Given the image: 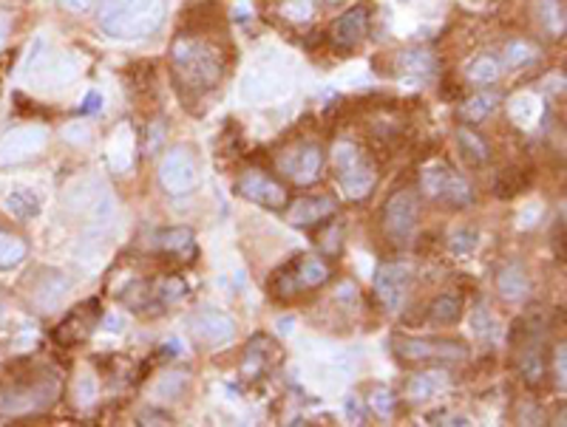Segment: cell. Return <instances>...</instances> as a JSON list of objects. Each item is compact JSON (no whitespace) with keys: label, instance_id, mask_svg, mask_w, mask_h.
I'll return each instance as SVG.
<instances>
[{"label":"cell","instance_id":"6da1fadb","mask_svg":"<svg viewBox=\"0 0 567 427\" xmlns=\"http://www.w3.org/2000/svg\"><path fill=\"white\" fill-rule=\"evenodd\" d=\"M165 20V0H102L99 25L117 40L150 37Z\"/></svg>","mask_w":567,"mask_h":427},{"label":"cell","instance_id":"7a4b0ae2","mask_svg":"<svg viewBox=\"0 0 567 427\" xmlns=\"http://www.w3.org/2000/svg\"><path fill=\"white\" fill-rule=\"evenodd\" d=\"M170 68L176 74L179 88L204 94L222 79L219 51L196 37H179L170 48Z\"/></svg>","mask_w":567,"mask_h":427},{"label":"cell","instance_id":"3957f363","mask_svg":"<svg viewBox=\"0 0 567 427\" xmlns=\"http://www.w3.org/2000/svg\"><path fill=\"white\" fill-rule=\"evenodd\" d=\"M60 396V377L51 371H43L40 377H29L12 385L0 396V413L4 416H29L46 411Z\"/></svg>","mask_w":567,"mask_h":427},{"label":"cell","instance_id":"277c9868","mask_svg":"<svg viewBox=\"0 0 567 427\" xmlns=\"http://www.w3.org/2000/svg\"><path fill=\"white\" fill-rule=\"evenodd\" d=\"M332 168L338 176L344 193L355 201L366 198L375 184H377V168L372 165V158L352 142H338L332 150Z\"/></svg>","mask_w":567,"mask_h":427},{"label":"cell","instance_id":"5b68a950","mask_svg":"<svg viewBox=\"0 0 567 427\" xmlns=\"http://www.w3.org/2000/svg\"><path fill=\"white\" fill-rule=\"evenodd\" d=\"M420 201L411 190H397L383 204V232L395 247H406L418 235Z\"/></svg>","mask_w":567,"mask_h":427},{"label":"cell","instance_id":"8992f818","mask_svg":"<svg viewBox=\"0 0 567 427\" xmlns=\"http://www.w3.org/2000/svg\"><path fill=\"white\" fill-rule=\"evenodd\" d=\"M420 187L428 198L446 201L451 207H469L474 201V190L471 184L462 178L457 170L446 168V165H434L428 170H423L420 176Z\"/></svg>","mask_w":567,"mask_h":427},{"label":"cell","instance_id":"52a82bcc","mask_svg":"<svg viewBox=\"0 0 567 427\" xmlns=\"http://www.w3.org/2000/svg\"><path fill=\"white\" fill-rule=\"evenodd\" d=\"M392 349L400 360H446L457 362L469 357V345L459 340H431V337H395Z\"/></svg>","mask_w":567,"mask_h":427},{"label":"cell","instance_id":"ba28073f","mask_svg":"<svg viewBox=\"0 0 567 427\" xmlns=\"http://www.w3.org/2000/svg\"><path fill=\"white\" fill-rule=\"evenodd\" d=\"M411 278H415V269H411L408 260L380 263L377 272H375V295H377V300L389 311H397L406 303V295L411 289Z\"/></svg>","mask_w":567,"mask_h":427},{"label":"cell","instance_id":"9c48e42d","mask_svg":"<svg viewBox=\"0 0 567 427\" xmlns=\"http://www.w3.org/2000/svg\"><path fill=\"white\" fill-rule=\"evenodd\" d=\"M196 181H199V168L193 162V156L185 147L168 150L160 165V184L165 187V193L185 196L193 190Z\"/></svg>","mask_w":567,"mask_h":427},{"label":"cell","instance_id":"30bf717a","mask_svg":"<svg viewBox=\"0 0 567 427\" xmlns=\"http://www.w3.org/2000/svg\"><path fill=\"white\" fill-rule=\"evenodd\" d=\"M46 142H48V133L37 125L9 130L6 137L0 139V168L29 162V158H35L46 147Z\"/></svg>","mask_w":567,"mask_h":427},{"label":"cell","instance_id":"8fae6325","mask_svg":"<svg viewBox=\"0 0 567 427\" xmlns=\"http://www.w3.org/2000/svg\"><path fill=\"white\" fill-rule=\"evenodd\" d=\"M68 204L74 212H80L88 221H108L114 212V201L108 196V190L94 178H83L71 187L68 193Z\"/></svg>","mask_w":567,"mask_h":427},{"label":"cell","instance_id":"7c38bea8","mask_svg":"<svg viewBox=\"0 0 567 427\" xmlns=\"http://www.w3.org/2000/svg\"><path fill=\"white\" fill-rule=\"evenodd\" d=\"M188 326H191V334L204 342V345H224L233 340L236 334V323H233V317H227L224 311L219 309H199L191 314L188 320Z\"/></svg>","mask_w":567,"mask_h":427},{"label":"cell","instance_id":"4fadbf2b","mask_svg":"<svg viewBox=\"0 0 567 427\" xmlns=\"http://www.w3.org/2000/svg\"><path fill=\"white\" fill-rule=\"evenodd\" d=\"M236 193L253 204L267 207V209H281L284 204H287V190H284V184H278L275 178H270L262 170L244 173L236 184Z\"/></svg>","mask_w":567,"mask_h":427},{"label":"cell","instance_id":"5bb4252c","mask_svg":"<svg viewBox=\"0 0 567 427\" xmlns=\"http://www.w3.org/2000/svg\"><path fill=\"white\" fill-rule=\"evenodd\" d=\"M281 170L287 173L295 184H313L318 181L324 170V150L318 145H301L284 153L281 158Z\"/></svg>","mask_w":567,"mask_h":427},{"label":"cell","instance_id":"9a60e30c","mask_svg":"<svg viewBox=\"0 0 567 427\" xmlns=\"http://www.w3.org/2000/svg\"><path fill=\"white\" fill-rule=\"evenodd\" d=\"M290 91L287 76L273 68H253L244 79H242V97L250 102H270L278 99Z\"/></svg>","mask_w":567,"mask_h":427},{"label":"cell","instance_id":"2e32d148","mask_svg":"<svg viewBox=\"0 0 567 427\" xmlns=\"http://www.w3.org/2000/svg\"><path fill=\"white\" fill-rule=\"evenodd\" d=\"M335 212H338V201H335L332 196H306L290 207L287 219H290V224L309 229V227H318L321 221L332 219Z\"/></svg>","mask_w":567,"mask_h":427},{"label":"cell","instance_id":"e0dca14e","mask_svg":"<svg viewBox=\"0 0 567 427\" xmlns=\"http://www.w3.org/2000/svg\"><path fill=\"white\" fill-rule=\"evenodd\" d=\"M369 29V12L364 6H355L332 23V43L341 48H352L366 37Z\"/></svg>","mask_w":567,"mask_h":427},{"label":"cell","instance_id":"ac0fdd59","mask_svg":"<svg viewBox=\"0 0 567 427\" xmlns=\"http://www.w3.org/2000/svg\"><path fill=\"white\" fill-rule=\"evenodd\" d=\"M329 278V266L315 258V255H304L295 260L290 272H284V283H295V289H318Z\"/></svg>","mask_w":567,"mask_h":427},{"label":"cell","instance_id":"d6986e66","mask_svg":"<svg viewBox=\"0 0 567 427\" xmlns=\"http://www.w3.org/2000/svg\"><path fill=\"white\" fill-rule=\"evenodd\" d=\"M448 388V373L446 371H420L415 377H408L406 382V399L408 402H428L437 393H443Z\"/></svg>","mask_w":567,"mask_h":427},{"label":"cell","instance_id":"ffe728a7","mask_svg":"<svg viewBox=\"0 0 567 427\" xmlns=\"http://www.w3.org/2000/svg\"><path fill=\"white\" fill-rule=\"evenodd\" d=\"M497 291L508 303H520L531 295V278L520 263H508L497 275Z\"/></svg>","mask_w":567,"mask_h":427},{"label":"cell","instance_id":"44dd1931","mask_svg":"<svg viewBox=\"0 0 567 427\" xmlns=\"http://www.w3.org/2000/svg\"><path fill=\"white\" fill-rule=\"evenodd\" d=\"M4 207H6L9 216H15L17 221H32V219L40 216V196L32 190V187L15 184V187H9Z\"/></svg>","mask_w":567,"mask_h":427},{"label":"cell","instance_id":"7402d4cb","mask_svg":"<svg viewBox=\"0 0 567 427\" xmlns=\"http://www.w3.org/2000/svg\"><path fill=\"white\" fill-rule=\"evenodd\" d=\"M508 114L520 127H533L539 119H542V99H539L536 94H520L510 99Z\"/></svg>","mask_w":567,"mask_h":427},{"label":"cell","instance_id":"603a6c76","mask_svg":"<svg viewBox=\"0 0 567 427\" xmlns=\"http://www.w3.org/2000/svg\"><path fill=\"white\" fill-rule=\"evenodd\" d=\"M193 241H196V238H193V232L188 227H170V229L157 235V247L162 252L179 255V258H188L193 252V247H196Z\"/></svg>","mask_w":567,"mask_h":427},{"label":"cell","instance_id":"cb8c5ba5","mask_svg":"<svg viewBox=\"0 0 567 427\" xmlns=\"http://www.w3.org/2000/svg\"><path fill=\"white\" fill-rule=\"evenodd\" d=\"M462 317V300L457 295H440L428 306V320L434 326H454Z\"/></svg>","mask_w":567,"mask_h":427},{"label":"cell","instance_id":"d4e9b609","mask_svg":"<svg viewBox=\"0 0 567 427\" xmlns=\"http://www.w3.org/2000/svg\"><path fill=\"white\" fill-rule=\"evenodd\" d=\"M457 142L462 147V156H466L471 165H482V162H488V156H491V150H488L485 139L477 137L471 127H459L457 130Z\"/></svg>","mask_w":567,"mask_h":427},{"label":"cell","instance_id":"484cf974","mask_svg":"<svg viewBox=\"0 0 567 427\" xmlns=\"http://www.w3.org/2000/svg\"><path fill=\"white\" fill-rule=\"evenodd\" d=\"M533 9L551 35H564V4L562 0H533Z\"/></svg>","mask_w":567,"mask_h":427},{"label":"cell","instance_id":"4316f807","mask_svg":"<svg viewBox=\"0 0 567 427\" xmlns=\"http://www.w3.org/2000/svg\"><path fill=\"white\" fill-rule=\"evenodd\" d=\"M522 190H528V173L520 170V168H505L497 181H494V193L500 198H510V196H520Z\"/></svg>","mask_w":567,"mask_h":427},{"label":"cell","instance_id":"83f0119b","mask_svg":"<svg viewBox=\"0 0 567 427\" xmlns=\"http://www.w3.org/2000/svg\"><path fill=\"white\" fill-rule=\"evenodd\" d=\"M502 74V63L491 55H482L477 57L471 66H469V79L474 86H488V83H497Z\"/></svg>","mask_w":567,"mask_h":427},{"label":"cell","instance_id":"f1b7e54d","mask_svg":"<svg viewBox=\"0 0 567 427\" xmlns=\"http://www.w3.org/2000/svg\"><path fill=\"white\" fill-rule=\"evenodd\" d=\"M86 329H88V314H86V309H80V311H71V314L63 320L60 329L55 331V337H57V342L71 345V342H77V340H83V337H86Z\"/></svg>","mask_w":567,"mask_h":427},{"label":"cell","instance_id":"f546056e","mask_svg":"<svg viewBox=\"0 0 567 427\" xmlns=\"http://www.w3.org/2000/svg\"><path fill=\"white\" fill-rule=\"evenodd\" d=\"M494 108H497V97L494 94H477V97H471L466 105H462V119H469V122H482V119H488L494 114Z\"/></svg>","mask_w":567,"mask_h":427},{"label":"cell","instance_id":"4dcf8cb0","mask_svg":"<svg viewBox=\"0 0 567 427\" xmlns=\"http://www.w3.org/2000/svg\"><path fill=\"white\" fill-rule=\"evenodd\" d=\"M26 258V244L15 235L0 232V269H15Z\"/></svg>","mask_w":567,"mask_h":427},{"label":"cell","instance_id":"1f68e13d","mask_svg":"<svg viewBox=\"0 0 567 427\" xmlns=\"http://www.w3.org/2000/svg\"><path fill=\"white\" fill-rule=\"evenodd\" d=\"M536 57H539V48L531 46V43H525V40H510V43L505 46V63H508L510 68H525V66H531Z\"/></svg>","mask_w":567,"mask_h":427},{"label":"cell","instance_id":"d6a6232c","mask_svg":"<svg viewBox=\"0 0 567 427\" xmlns=\"http://www.w3.org/2000/svg\"><path fill=\"white\" fill-rule=\"evenodd\" d=\"M520 373H522V380L528 385L542 382V377H545V357H542V351H539V349L525 351L522 360H520Z\"/></svg>","mask_w":567,"mask_h":427},{"label":"cell","instance_id":"836d02e7","mask_svg":"<svg viewBox=\"0 0 567 427\" xmlns=\"http://www.w3.org/2000/svg\"><path fill=\"white\" fill-rule=\"evenodd\" d=\"M188 388V373H170V377H165L160 385H157V396H168V399H179L185 393Z\"/></svg>","mask_w":567,"mask_h":427},{"label":"cell","instance_id":"e575fe53","mask_svg":"<svg viewBox=\"0 0 567 427\" xmlns=\"http://www.w3.org/2000/svg\"><path fill=\"white\" fill-rule=\"evenodd\" d=\"M281 15L287 20L304 23L313 17V0H287V4L281 6Z\"/></svg>","mask_w":567,"mask_h":427},{"label":"cell","instance_id":"d590c367","mask_svg":"<svg viewBox=\"0 0 567 427\" xmlns=\"http://www.w3.org/2000/svg\"><path fill=\"white\" fill-rule=\"evenodd\" d=\"M94 399H97V377L94 373H83L80 380H77V405H94Z\"/></svg>","mask_w":567,"mask_h":427},{"label":"cell","instance_id":"8d00e7d4","mask_svg":"<svg viewBox=\"0 0 567 427\" xmlns=\"http://www.w3.org/2000/svg\"><path fill=\"white\" fill-rule=\"evenodd\" d=\"M477 247V232L474 229H457L451 235V252L454 255H469Z\"/></svg>","mask_w":567,"mask_h":427},{"label":"cell","instance_id":"74e56055","mask_svg":"<svg viewBox=\"0 0 567 427\" xmlns=\"http://www.w3.org/2000/svg\"><path fill=\"white\" fill-rule=\"evenodd\" d=\"M153 291L160 295V303H168V300H179L185 295V283L179 278H165L160 286H153Z\"/></svg>","mask_w":567,"mask_h":427},{"label":"cell","instance_id":"f35d334b","mask_svg":"<svg viewBox=\"0 0 567 427\" xmlns=\"http://www.w3.org/2000/svg\"><path fill=\"white\" fill-rule=\"evenodd\" d=\"M395 393L392 391H386V388H377L375 393H372V408L380 413V416H389L392 411H395Z\"/></svg>","mask_w":567,"mask_h":427},{"label":"cell","instance_id":"ab89813d","mask_svg":"<svg viewBox=\"0 0 567 427\" xmlns=\"http://www.w3.org/2000/svg\"><path fill=\"white\" fill-rule=\"evenodd\" d=\"M494 329H497V320L491 317V311H488V309H477L474 311V331L479 337H491Z\"/></svg>","mask_w":567,"mask_h":427},{"label":"cell","instance_id":"60d3db41","mask_svg":"<svg viewBox=\"0 0 567 427\" xmlns=\"http://www.w3.org/2000/svg\"><path fill=\"white\" fill-rule=\"evenodd\" d=\"M553 377H556V385L564 388L567 382V357H564V345H559V351L553 357Z\"/></svg>","mask_w":567,"mask_h":427},{"label":"cell","instance_id":"b9f144b4","mask_svg":"<svg viewBox=\"0 0 567 427\" xmlns=\"http://www.w3.org/2000/svg\"><path fill=\"white\" fill-rule=\"evenodd\" d=\"M400 66H406V68H411V71H428V68H431V60H428V55H420V51H411V55L403 57Z\"/></svg>","mask_w":567,"mask_h":427},{"label":"cell","instance_id":"7bdbcfd3","mask_svg":"<svg viewBox=\"0 0 567 427\" xmlns=\"http://www.w3.org/2000/svg\"><path fill=\"white\" fill-rule=\"evenodd\" d=\"M91 4H94V0H60V6H63L66 12H71V15H83V12H88Z\"/></svg>","mask_w":567,"mask_h":427},{"label":"cell","instance_id":"ee69618b","mask_svg":"<svg viewBox=\"0 0 567 427\" xmlns=\"http://www.w3.org/2000/svg\"><path fill=\"white\" fill-rule=\"evenodd\" d=\"M346 416L352 422H364V408H360V399L357 396H349L346 399Z\"/></svg>","mask_w":567,"mask_h":427},{"label":"cell","instance_id":"f6af8a7d","mask_svg":"<svg viewBox=\"0 0 567 427\" xmlns=\"http://www.w3.org/2000/svg\"><path fill=\"white\" fill-rule=\"evenodd\" d=\"M99 105H102V97L91 91V94L86 97V102H83V114H97V111H99Z\"/></svg>","mask_w":567,"mask_h":427},{"label":"cell","instance_id":"bcb514c9","mask_svg":"<svg viewBox=\"0 0 567 427\" xmlns=\"http://www.w3.org/2000/svg\"><path fill=\"white\" fill-rule=\"evenodd\" d=\"M142 424H170V416L168 413H153V411H148L142 416Z\"/></svg>","mask_w":567,"mask_h":427},{"label":"cell","instance_id":"7dc6e473","mask_svg":"<svg viewBox=\"0 0 567 427\" xmlns=\"http://www.w3.org/2000/svg\"><path fill=\"white\" fill-rule=\"evenodd\" d=\"M9 35V17L0 15V43H4V37Z\"/></svg>","mask_w":567,"mask_h":427}]
</instances>
